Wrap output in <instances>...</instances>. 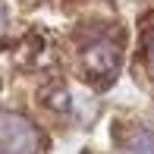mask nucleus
Segmentation results:
<instances>
[{
    "instance_id": "1",
    "label": "nucleus",
    "mask_w": 154,
    "mask_h": 154,
    "mask_svg": "<svg viewBox=\"0 0 154 154\" xmlns=\"http://www.w3.org/2000/svg\"><path fill=\"white\" fill-rule=\"evenodd\" d=\"M79 66H82V75H85L88 82H94V85L113 82L116 69H120V47H116V41H110V38H91L88 44H82Z\"/></svg>"
},
{
    "instance_id": "3",
    "label": "nucleus",
    "mask_w": 154,
    "mask_h": 154,
    "mask_svg": "<svg viewBox=\"0 0 154 154\" xmlns=\"http://www.w3.org/2000/svg\"><path fill=\"white\" fill-rule=\"evenodd\" d=\"M145 60H148V72L154 79V19L148 22V29H145Z\"/></svg>"
},
{
    "instance_id": "2",
    "label": "nucleus",
    "mask_w": 154,
    "mask_h": 154,
    "mask_svg": "<svg viewBox=\"0 0 154 154\" xmlns=\"http://www.w3.org/2000/svg\"><path fill=\"white\" fill-rule=\"evenodd\" d=\"M41 151V132L22 113L6 110L0 116V154H38Z\"/></svg>"
}]
</instances>
